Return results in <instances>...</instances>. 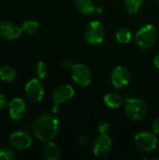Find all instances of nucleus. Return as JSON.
<instances>
[{
    "instance_id": "nucleus-11",
    "label": "nucleus",
    "mask_w": 159,
    "mask_h": 160,
    "mask_svg": "<svg viewBox=\"0 0 159 160\" xmlns=\"http://www.w3.org/2000/svg\"><path fill=\"white\" fill-rule=\"evenodd\" d=\"M111 81L115 89H121L130 82V72L123 66L116 67L111 74Z\"/></svg>"
},
{
    "instance_id": "nucleus-9",
    "label": "nucleus",
    "mask_w": 159,
    "mask_h": 160,
    "mask_svg": "<svg viewBox=\"0 0 159 160\" xmlns=\"http://www.w3.org/2000/svg\"><path fill=\"white\" fill-rule=\"evenodd\" d=\"M25 95L32 102H40L44 97V86L39 79H31L24 87Z\"/></svg>"
},
{
    "instance_id": "nucleus-19",
    "label": "nucleus",
    "mask_w": 159,
    "mask_h": 160,
    "mask_svg": "<svg viewBox=\"0 0 159 160\" xmlns=\"http://www.w3.org/2000/svg\"><path fill=\"white\" fill-rule=\"evenodd\" d=\"M22 31V33L26 34V35H34L36 34L38 29H39V23L37 21H33V20H29V21H25L22 23L21 25Z\"/></svg>"
},
{
    "instance_id": "nucleus-1",
    "label": "nucleus",
    "mask_w": 159,
    "mask_h": 160,
    "mask_svg": "<svg viewBox=\"0 0 159 160\" xmlns=\"http://www.w3.org/2000/svg\"><path fill=\"white\" fill-rule=\"evenodd\" d=\"M31 129L37 140L46 143L52 142L57 135L59 130V121L53 114L42 113L33 121Z\"/></svg>"
},
{
    "instance_id": "nucleus-20",
    "label": "nucleus",
    "mask_w": 159,
    "mask_h": 160,
    "mask_svg": "<svg viewBox=\"0 0 159 160\" xmlns=\"http://www.w3.org/2000/svg\"><path fill=\"white\" fill-rule=\"evenodd\" d=\"M115 38H116V40L119 42V43H122V44H127L128 43L131 38H132V34L130 32V30H128L127 28H120L116 31V34H115Z\"/></svg>"
},
{
    "instance_id": "nucleus-12",
    "label": "nucleus",
    "mask_w": 159,
    "mask_h": 160,
    "mask_svg": "<svg viewBox=\"0 0 159 160\" xmlns=\"http://www.w3.org/2000/svg\"><path fill=\"white\" fill-rule=\"evenodd\" d=\"M22 33L21 26L17 23L5 21L0 23V37L7 40H15Z\"/></svg>"
},
{
    "instance_id": "nucleus-14",
    "label": "nucleus",
    "mask_w": 159,
    "mask_h": 160,
    "mask_svg": "<svg viewBox=\"0 0 159 160\" xmlns=\"http://www.w3.org/2000/svg\"><path fill=\"white\" fill-rule=\"evenodd\" d=\"M42 157L45 160H59L62 157L61 149L52 142H46L42 148Z\"/></svg>"
},
{
    "instance_id": "nucleus-3",
    "label": "nucleus",
    "mask_w": 159,
    "mask_h": 160,
    "mask_svg": "<svg viewBox=\"0 0 159 160\" xmlns=\"http://www.w3.org/2000/svg\"><path fill=\"white\" fill-rule=\"evenodd\" d=\"M125 112L130 120L140 121L146 116L147 105L141 98H127L125 101Z\"/></svg>"
},
{
    "instance_id": "nucleus-10",
    "label": "nucleus",
    "mask_w": 159,
    "mask_h": 160,
    "mask_svg": "<svg viewBox=\"0 0 159 160\" xmlns=\"http://www.w3.org/2000/svg\"><path fill=\"white\" fill-rule=\"evenodd\" d=\"M112 148V142L107 134H100L93 142L92 150L96 157H105L107 156Z\"/></svg>"
},
{
    "instance_id": "nucleus-8",
    "label": "nucleus",
    "mask_w": 159,
    "mask_h": 160,
    "mask_svg": "<svg viewBox=\"0 0 159 160\" xmlns=\"http://www.w3.org/2000/svg\"><path fill=\"white\" fill-rule=\"evenodd\" d=\"M32 138L25 131H15L8 138L9 146L17 151L28 149L32 145Z\"/></svg>"
},
{
    "instance_id": "nucleus-15",
    "label": "nucleus",
    "mask_w": 159,
    "mask_h": 160,
    "mask_svg": "<svg viewBox=\"0 0 159 160\" xmlns=\"http://www.w3.org/2000/svg\"><path fill=\"white\" fill-rule=\"evenodd\" d=\"M74 6L83 15L93 14L97 9L94 0H74Z\"/></svg>"
},
{
    "instance_id": "nucleus-26",
    "label": "nucleus",
    "mask_w": 159,
    "mask_h": 160,
    "mask_svg": "<svg viewBox=\"0 0 159 160\" xmlns=\"http://www.w3.org/2000/svg\"><path fill=\"white\" fill-rule=\"evenodd\" d=\"M63 66H64L66 68H70V69H71V68L73 67V64H72L71 60H69V59H66V60H64V61H63Z\"/></svg>"
},
{
    "instance_id": "nucleus-16",
    "label": "nucleus",
    "mask_w": 159,
    "mask_h": 160,
    "mask_svg": "<svg viewBox=\"0 0 159 160\" xmlns=\"http://www.w3.org/2000/svg\"><path fill=\"white\" fill-rule=\"evenodd\" d=\"M104 103L106 106L112 109H117L123 104V98L121 95L115 92H110L104 97Z\"/></svg>"
},
{
    "instance_id": "nucleus-23",
    "label": "nucleus",
    "mask_w": 159,
    "mask_h": 160,
    "mask_svg": "<svg viewBox=\"0 0 159 160\" xmlns=\"http://www.w3.org/2000/svg\"><path fill=\"white\" fill-rule=\"evenodd\" d=\"M97 129L100 134H107L108 130L110 129V124L106 121H102L98 124Z\"/></svg>"
},
{
    "instance_id": "nucleus-13",
    "label": "nucleus",
    "mask_w": 159,
    "mask_h": 160,
    "mask_svg": "<svg viewBox=\"0 0 159 160\" xmlns=\"http://www.w3.org/2000/svg\"><path fill=\"white\" fill-rule=\"evenodd\" d=\"M26 103L20 98H13L8 105V113L9 117L14 121H20L23 118L26 113Z\"/></svg>"
},
{
    "instance_id": "nucleus-6",
    "label": "nucleus",
    "mask_w": 159,
    "mask_h": 160,
    "mask_svg": "<svg viewBox=\"0 0 159 160\" xmlns=\"http://www.w3.org/2000/svg\"><path fill=\"white\" fill-rule=\"evenodd\" d=\"M71 77L73 81L80 86H88L92 81V73L90 68L84 64H76L71 68Z\"/></svg>"
},
{
    "instance_id": "nucleus-18",
    "label": "nucleus",
    "mask_w": 159,
    "mask_h": 160,
    "mask_svg": "<svg viewBox=\"0 0 159 160\" xmlns=\"http://www.w3.org/2000/svg\"><path fill=\"white\" fill-rule=\"evenodd\" d=\"M143 2L144 0H124V8L127 12L135 14L142 9Z\"/></svg>"
},
{
    "instance_id": "nucleus-4",
    "label": "nucleus",
    "mask_w": 159,
    "mask_h": 160,
    "mask_svg": "<svg viewBox=\"0 0 159 160\" xmlns=\"http://www.w3.org/2000/svg\"><path fill=\"white\" fill-rule=\"evenodd\" d=\"M105 28L98 21L90 22L84 30V38L91 45L100 44L105 38Z\"/></svg>"
},
{
    "instance_id": "nucleus-22",
    "label": "nucleus",
    "mask_w": 159,
    "mask_h": 160,
    "mask_svg": "<svg viewBox=\"0 0 159 160\" xmlns=\"http://www.w3.org/2000/svg\"><path fill=\"white\" fill-rule=\"evenodd\" d=\"M15 155L11 149L7 147H2L0 149V160H14Z\"/></svg>"
},
{
    "instance_id": "nucleus-24",
    "label": "nucleus",
    "mask_w": 159,
    "mask_h": 160,
    "mask_svg": "<svg viewBox=\"0 0 159 160\" xmlns=\"http://www.w3.org/2000/svg\"><path fill=\"white\" fill-rule=\"evenodd\" d=\"M7 105V98L5 95L0 93V110H3Z\"/></svg>"
},
{
    "instance_id": "nucleus-5",
    "label": "nucleus",
    "mask_w": 159,
    "mask_h": 160,
    "mask_svg": "<svg viewBox=\"0 0 159 160\" xmlns=\"http://www.w3.org/2000/svg\"><path fill=\"white\" fill-rule=\"evenodd\" d=\"M134 144L140 151L149 153L157 148V139L156 135L151 132H139L134 137Z\"/></svg>"
},
{
    "instance_id": "nucleus-2",
    "label": "nucleus",
    "mask_w": 159,
    "mask_h": 160,
    "mask_svg": "<svg viewBox=\"0 0 159 160\" xmlns=\"http://www.w3.org/2000/svg\"><path fill=\"white\" fill-rule=\"evenodd\" d=\"M157 38V28L153 24H145L137 31L135 35V43L139 48L148 50L156 43Z\"/></svg>"
},
{
    "instance_id": "nucleus-21",
    "label": "nucleus",
    "mask_w": 159,
    "mask_h": 160,
    "mask_svg": "<svg viewBox=\"0 0 159 160\" xmlns=\"http://www.w3.org/2000/svg\"><path fill=\"white\" fill-rule=\"evenodd\" d=\"M47 65L43 61H39L34 67V74L37 79L42 80L47 74Z\"/></svg>"
},
{
    "instance_id": "nucleus-7",
    "label": "nucleus",
    "mask_w": 159,
    "mask_h": 160,
    "mask_svg": "<svg viewBox=\"0 0 159 160\" xmlns=\"http://www.w3.org/2000/svg\"><path fill=\"white\" fill-rule=\"evenodd\" d=\"M74 88L71 85L64 84L57 87L52 93V101L54 103L52 107V112L55 113L58 111V106L60 104L70 100L74 97Z\"/></svg>"
},
{
    "instance_id": "nucleus-17",
    "label": "nucleus",
    "mask_w": 159,
    "mask_h": 160,
    "mask_svg": "<svg viewBox=\"0 0 159 160\" xmlns=\"http://www.w3.org/2000/svg\"><path fill=\"white\" fill-rule=\"evenodd\" d=\"M17 76L16 70L7 65H3L0 67V79L6 82H10L15 80Z\"/></svg>"
},
{
    "instance_id": "nucleus-28",
    "label": "nucleus",
    "mask_w": 159,
    "mask_h": 160,
    "mask_svg": "<svg viewBox=\"0 0 159 160\" xmlns=\"http://www.w3.org/2000/svg\"><path fill=\"white\" fill-rule=\"evenodd\" d=\"M157 2H158V3H159V0H157Z\"/></svg>"
},
{
    "instance_id": "nucleus-27",
    "label": "nucleus",
    "mask_w": 159,
    "mask_h": 160,
    "mask_svg": "<svg viewBox=\"0 0 159 160\" xmlns=\"http://www.w3.org/2000/svg\"><path fill=\"white\" fill-rule=\"evenodd\" d=\"M154 64H155V67L159 69V52L154 58Z\"/></svg>"
},
{
    "instance_id": "nucleus-25",
    "label": "nucleus",
    "mask_w": 159,
    "mask_h": 160,
    "mask_svg": "<svg viewBox=\"0 0 159 160\" xmlns=\"http://www.w3.org/2000/svg\"><path fill=\"white\" fill-rule=\"evenodd\" d=\"M153 130L156 134L159 135V118H157L153 124Z\"/></svg>"
}]
</instances>
